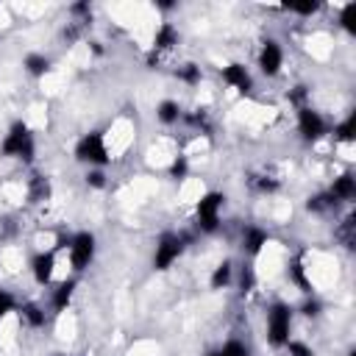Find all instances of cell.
Wrapping results in <instances>:
<instances>
[{
    "label": "cell",
    "mask_w": 356,
    "mask_h": 356,
    "mask_svg": "<svg viewBox=\"0 0 356 356\" xmlns=\"http://www.w3.org/2000/svg\"><path fill=\"white\" fill-rule=\"evenodd\" d=\"M0 156L3 159H19L22 164H31L36 159V139L28 128V122L14 120L0 142Z\"/></svg>",
    "instance_id": "6da1fadb"
},
{
    "label": "cell",
    "mask_w": 356,
    "mask_h": 356,
    "mask_svg": "<svg viewBox=\"0 0 356 356\" xmlns=\"http://www.w3.org/2000/svg\"><path fill=\"white\" fill-rule=\"evenodd\" d=\"M292 306L284 300H275L267 309V342L273 348H284L292 337Z\"/></svg>",
    "instance_id": "7a4b0ae2"
},
{
    "label": "cell",
    "mask_w": 356,
    "mask_h": 356,
    "mask_svg": "<svg viewBox=\"0 0 356 356\" xmlns=\"http://www.w3.org/2000/svg\"><path fill=\"white\" fill-rule=\"evenodd\" d=\"M75 159L86 167H106L111 161L108 147H106V136L100 131H89L75 142Z\"/></svg>",
    "instance_id": "3957f363"
},
{
    "label": "cell",
    "mask_w": 356,
    "mask_h": 356,
    "mask_svg": "<svg viewBox=\"0 0 356 356\" xmlns=\"http://www.w3.org/2000/svg\"><path fill=\"white\" fill-rule=\"evenodd\" d=\"M222 206H225V195L217 192V189L206 192V195L197 200V206H195V222H197V228H200L203 234H214V231L220 228Z\"/></svg>",
    "instance_id": "277c9868"
},
{
    "label": "cell",
    "mask_w": 356,
    "mask_h": 356,
    "mask_svg": "<svg viewBox=\"0 0 356 356\" xmlns=\"http://www.w3.org/2000/svg\"><path fill=\"white\" fill-rule=\"evenodd\" d=\"M184 248H186L184 234L164 231V234L156 239V248H153V270H170V267L181 259Z\"/></svg>",
    "instance_id": "5b68a950"
},
{
    "label": "cell",
    "mask_w": 356,
    "mask_h": 356,
    "mask_svg": "<svg viewBox=\"0 0 356 356\" xmlns=\"http://www.w3.org/2000/svg\"><path fill=\"white\" fill-rule=\"evenodd\" d=\"M67 253H70V267H72L75 273H83V270L95 261V253H97V239H95V234H92V231H78V234H72Z\"/></svg>",
    "instance_id": "8992f818"
},
{
    "label": "cell",
    "mask_w": 356,
    "mask_h": 356,
    "mask_svg": "<svg viewBox=\"0 0 356 356\" xmlns=\"http://www.w3.org/2000/svg\"><path fill=\"white\" fill-rule=\"evenodd\" d=\"M298 134L303 142H320L328 134V122L317 108L303 106V108H298Z\"/></svg>",
    "instance_id": "52a82bcc"
},
{
    "label": "cell",
    "mask_w": 356,
    "mask_h": 356,
    "mask_svg": "<svg viewBox=\"0 0 356 356\" xmlns=\"http://www.w3.org/2000/svg\"><path fill=\"white\" fill-rule=\"evenodd\" d=\"M284 67V47L278 39H264L261 42V50H259V70L261 75L267 78H275Z\"/></svg>",
    "instance_id": "ba28073f"
},
{
    "label": "cell",
    "mask_w": 356,
    "mask_h": 356,
    "mask_svg": "<svg viewBox=\"0 0 356 356\" xmlns=\"http://www.w3.org/2000/svg\"><path fill=\"white\" fill-rule=\"evenodd\" d=\"M53 273H56V253L53 250H39L31 256V275L39 286H47L53 281Z\"/></svg>",
    "instance_id": "9c48e42d"
},
{
    "label": "cell",
    "mask_w": 356,
    "mask_h": 356,
    "mask_svg": "<svg viewBox=\"0 0 356 356\" xmlns=\"http://www.w3.org/2000/svg\"><path fill=\"white\" fill-rule=\"evenodd\" d=\"M220 75H222V81H225L231 89H236L239 95H248V92L253 89V75H250V72H248V67H245V64H239V61L225 64Z\"/></svg>",
    "instance_id": "30bf717a"
},
{
    "label": "cell",
    "mask_w": 356,
    "mask_h": 356,
    "mask_svg": "<svg viewBox=\"0 0 356 356\" xmlns=\"http://www.w3.org/2000/svg\"><path fill=\"white\" fill-rule=\"evenodd\" d=\"M267 242H270V234L261 225H245V231H242V250H245V256L256 259L264 250Z\"/></svg>",
    "instance_id": "8fae6325"
},
{
    "label": "cell",
    "mask_w": 356,
    "mask_h": 356,
    "mask_svg": "<svg viewBox=\"0 0 356 356\" xmlns=\"http://www.w3.org/2000/svg\"><path fill=\"white\" fill-rule=\"evenodd\" d=\"M328 195L337 200V203H353L356 200V175L353 172H342L334 178Z\"/></svg>",
    "instance_id": "7c38bea8"
},
{
    "label": "cell",
    "mask_w": 356,
    "mask_h": 356,
    "mask_svg": "<svg viewBox=\"0 0 356 356\" xmlns=\"http://www.w3.org/2000/svg\"><path fill=\"white\" fill-rule=\"evenodd\" d=\"M178 42H181L178 28H175L172 22H161V25L156 28V33H153V53H167V50H172Z\"/></svg>",
    "instance_id": "4fadbf2b"
},
{
    "label": "cell",
    "mask_w": 356,
    "mask_h": 356,
    "mask_svg": "<svg viewBox=\"0 0 356 356\" xmlns=\"http://www.w3.org/2000/svg\"><path fill=\"white\" fill-rule=\"evenodd\" d=\"M286 278H289V284H295L303 295H312V278H309V270H306V264H303V259H300V256L289 259Z\"/></svg>",
    "instance_id": "5bb4252c"
},
{
    "label": "cell",
    "mask_w": 356,
    "mask_h": 356,
    "mask_svg": "<svg viewBox=\"0 0 356 356\" xmlns=\"http://www.w3.org/2000/svg\"><path fill=\"white\" fill-rule=\"evenodd\" d=\"M72 295H75V278L61 281V284L53 289V295H50V309H53L56 314L67 312V309H70V303H72Z\"/></svg>",
    "instance_id": "9a60e30c"
},
{
    "label": "cell",
    "mask_w": 356,
    "mask_h": 356,
    "mask_svg": "<svg viewBox=\"0 0 356 356\" xmlns=\"http://www.w3.org/2000/svg\"><path fill=\"white\" fill-rule=\"evenodd\" d=\"M334 239H337L342 248H348V250L356 248V214H353V211L337 222V228H334Z\"/></svg>",
    "instance_id": "2e32d148"
},
{
    "label": "cell",
    "mask_w": 356,
    "mask_h": 356,
    "mask_svg": "<svg viewBox=\"0 0 356 356\" xmlns=\"http://www.w3.org/2000/svg\"><path fill=\"white\" fill-rule=\"evenodd\" d=\"M17 312H19V320H22L25 325H31V328H44V323H47L44 309H42L39 303H33V300L19 303V306H17Z\"/></svg>",
    "instance_id": "e0dca14e"
},
{
    "label": "cell",
    "mask_w": 356,
    "mask_h": 356,
    "mask_svg": "<svg viewBox=\"0 0 356 356\" xmlns=\"http://www.w3.org/2000/svg\"><path fill=\"white\" fill-rule=\"evenodd\" d=\"M181 117H184V108H181L178 100H161V103L156 106V120H159L161 125H175Z\"/></svg>",
    "instance_id": "ac0fdd59"
},
{
    "label": "cell",
    "mask_w": 356,
    "mask_h": 356,
    "mask_svg": "<svg viewBox=\"0 0 356 356\" xmlns=\"http://www.w3.org/2000/svg\"><path fill=\"white\" fill-rule=\"evenodd\" d=\"M22 67H25V72H28V75L42 78V75H47V72H50V58H47L44 53H28V56L22 58Z\"/></svg>",
    "instance_id": "d6986e66"
},
{
    "label": "cell",
    "mask_w": 356,
    "mask_h": 356,
    "mask_svg": "<svg viewBox=\"0 0 356 356\" xmlns=\"http://www.w3.org/2000/svg\"><path fill=\"white\" fill-rule=\"evenodd\" d=\"M231 281H234V264L225 259V261H220V264L211 270L209 286H211V289H225V286H231Z\"/></svg>",
    "instance_id": "ffe728a7"
},
{
    "label": "cell",
    "mask_w": 356,
    "mask_h": 356,
    "mask_svg": "<svg viewBox=\"0 0 356 356\" xmlns=\"http://www.w3.org/2000/svg\"><path fill=\"white\" fill-rule=\"evenodd\" d=\"M334 139L337 142H345V145H350L356 139V111H350L342 122L334 125Z\"/></svg>",
    "instance_id": "44dd1931"
},
{
    "label": "cell",
    "mask_w": 356,
    "mask_h": 356,
    "mask_svg": "<svg viewBox=\"0 0 356 356\" xmlns=\"http://www.w3.org/2000/svg\"><path fill=\"white\" fill-rule=\"evenodd\" d=\"M339 203L328 195V192H320V195H312L309 200H306V211H312V214H325V211H331V209H337Z\"/></svg>",
    "instance_id": "7402d4cb"
},
{
    "label": "cell",
    "mask_w": 356,
    "mask_h": 356,
    "mask_svg": "<svg viewBox=\"0 0 356 356\" xmlns=\"http://www.w3.org/2000/svg\"><path fill=\"white\" fill-rule=\"evenodd\" d=\"M206 356H250V348H248L242 339H228V342H222L220 348L209 350Z\"/></svg>",
    "instance_id": "603a6c76"
},
{
    "label": "cell",
    "mask_w": 356,
    "mask_h": 356,
    "mask_svg": "<svg viewBox=\"0 0 356 356\" xmlns=\"http://www.w3.org/2000/svg\"><path fill=\"white\" fill-rule=\"evenodd\" d=\"M175 75H178V81H184L186 86H197V83L203 81V70H200V64H195V61L181 64V67L175 70Z\"/></svg>",
    "instance_id": "cb8c5ba5"
},
{
    "label": "cell",
    "mask_w": 356,
    "mask_h": 356,
    "mask_svg": "<svg viewBox=\"0 0 356 356\" xmlns=\"http://www.w3.org/2000/svg\"><path fill=\"white\" fill-rule=\"evenodd\" d=\"M250 186L259 192V195H273V192H278V178H273V175H267V172H259V175H253L250 178Z\"/></svg>",
    "instance_id": "d4e9b609"
},
{
    "label": "cell",
    "mask_w": 356,
    "mask_h": 356,
    "mask_svg": "<svg viewBox=\"0 0 356 356\" xmlns=\"http://www.w3.org/2000/svg\"><path fill=\"white\" fill-rule=\"evenodd\" d=\"M47 195H50V184H47V178H44V175H33L31 184H28V197H31V203L44 200Z\"/></svg>",
    "instance_id": "484cf974"
},
{
    "label": "cell",
    "mask_w": 356,
    "mask_h": 356,
    "mask_svg": "<svg viewBox=\"0 0 356 356\" xmlns=\"http://www.w3.org/2000/svg\"><path fill=\"white\" fill-rule=\"evenodd\" d=\"M181 120H184V122H189L192 128H200L203 134H209V131H211V122H209V111H206V108H192V111H186Z\"/></svg>",
    "instance_id": "4316f807"
},
{
    "label": "cell",
    "mask_w": 356,
    "mask_h": 356,
    "mask_svg": "<svg viewBox=\"0 0 356 356\" xmlns=\"http://www.w3.org/2000/svg\"><path fill=\"white\" fill-rule=\"evenodd\" d=\"M339 25L348 31V33H356V3H345L342 11H339Z\"/></svg>",
    "instance_id": "83f0119b"
},
{
    "label": "cell",
    "mask_w": 356,
    "mask_h": 356,
    "mask_svg": "<svg viewBox=\"0 0 356 356\" xmlns=\"http://www.w3.org/2000/svg\"><path fill=\"white\" fill-rule=\"evenodd\" d=\"M83 184L89 189H106V172H103V167H89L86 175H83Z\"/></svg>",
    "instance_id": "f1b7e54d"
},
{
    "label": "cell",
    "mask_w": 356,
    "mask_h": 356,
    "mask_svg": "<svg viewBox=\"0 0 356 356\" xmlns=\"http://www.w3.org/2000/svg\"><path fill=\"white\" fill-rule=\"evenodd\" d=\"M300 314H303V317H312V320L320 317V314H323V300L314 298V295H306L303 303H300Z\"/></svg>",
    "instance_id": "f546056e"
},
{
    "label": "cell",
    "mask_w": 356,
    "mask_h": 356,
    "mask_svg": "<svg viewBox=\"0 0 356 356\" xmlns=\"http://www.w3.org/2000/svg\"><path fill=\"white\" fill-rule=\"evenodd\" d=\"M306 97H309V86H303V83H298V86H292V89L286 92V100H289L295 108L309 106V103H306Z\"/></svg>",
    "instance_id": "4dcf8cb0"
},
{
    "label": "cell",
    "mask_w": 356,
    "mask_h": 356,
    "mask_svg": "<svg viewBox=\"0 0 356 356\" xmlns=\"http://www.w3.org/2000/svg\"><path fill=\"white\" fill-rule=\"evenodd\" d=\"M186 175H189V161H186V156H175L172 164H170V178H172V181H184Z\"/></svg>",
    "instance_id": "1f68e13d"
},
{
    "label": "cell",
    "mask_w": 356,
    "mask_h": 356,
    "mask_svg": "<svg viewBox=\"0 0 356 356\" xmlns=\"http://www.w3.org/2000/svg\"><path fill=\"white\" fill-rule=\"evenodd\" d=\"M253 286H256V273H253L250 264H245V267L239 270V292L248 295V292H253Z\"/></svg>",
    "instance_id": "d6a6232c"
},
{
    "label": "cell",
    "mask_w": 356,
    "mask_h": 356,
    "mask_svg": "<svg viewBox=\"0 0 356 356\" xmlns=\"http://www.w3.org/2000/svg\"><path fill=\"white\" fill-rule=\"evenodd\" d=\"M284 348L289 350V356H314V348H312V345H306L303 339H289Z\"/></svg>",
    "instance_id": "836d02e7"
},
{
    "label": "cell",
    "mask_w": 356,
    "mask_h": 356,
    "mask_svg": "<svg viewBox=\"0 0 356 356\" xmlns=\"http://www.w3.org/2000/svg\"><path fill=\"white\" fill-rule=\"evenodd\" d=\"M14 309H17V298H14L8 289L0 286V320H3L6 314H11Z\"/></svg>",
    "instance_id": "e575fe53"
},
{
    "label": "cell",
    "mask_w": 356,
    "mask_h": 356,
    "mask_svg": "<svg viewBox=\"0 0 356 356\" xmlns=\"http://www.w3.org/2000/svg\"><path fill=\"white\" fill-rule=\"evenodd\" d=\"M323 8V3H306V6H289V11L292 14H300V17H312V14H317Z\"/></svg>",
    "instance_id": "d590c367"
},
{
    "label": "cell",
    "mask_w": 356,
    "mask_h": 356,
    "mask_svg": "<svg viewBox=\"0 0 356 356\" xmlns=\"http://www.w3.org/2000/svg\"><path fill=\"white\" fill-rule=\"evenodd\" d=\"M70 11H72V14H81V17H89V14H92V6H89V3H72Z\"/></svg>",
    "instance_id": "8d00e7d4"
},
{
    "label": "cell",
    "mask_w": 356,
    "mask_h": 356,
    "mask_svg": "<svg viewBox=\"0 0 356 356\" xmlns=\"http://www.w3.org/2000/svg\"><path fill=\"white\" fill-rule=\"evenodd\" d=\"M56 356H64V353H56Z\"/></svg>",
    "instance_id": "74e56055"
}]
</instances>
